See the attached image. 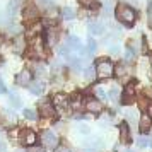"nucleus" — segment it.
<instances>
[{
    "instance_id": "31",
    "label": "nucleus",
    "mask_w": 152,
    "mask_h": 152,
    "mask_svg": "<svg viewBox=\"0 0 152 152\" xmlns=\"http://www.w3.org/2000/svg\"><path fill=\"white\" fill-rule=\"evenodd\" d=\"M55 152H72V149L67 147V145H58V147L55 149Z\"/></svg>"
},
{
    "instance_id": "3",
    "label": "nucleus",
    "mask_w": 152,
    "mask_h": 152,
    "mask_svg": "<svg viewBox=\"0 0 152 152\" xmlns=\"http://www.w3.org/2000/svg\"><path fill=\"white\" fill-rule=\"evenodd\" d=\"M41 144L46 149H56L58 147V135L53 130H45L41 133Z\"/></svg>"
},
{
    "instance_id": "20",
    "label": "nucleus",
    "mask_w": 152,
    "mask_h": 152,
    "mask_svg": "<svg viewBox=\"0 0 152 152\" xmlns=\"http://www.w3.org/2000/svg\"><path fill=\"white\" fill-rule=\"evenodd\" d=\"M9 103H10V106H12V108H21V97L17 96V94H15V92H12V94H10V96H9Z\"/></svg>"
},
{
    "instance_id": "26",
    "label": "nucleus",
    "mask_w": 152,
    "mask_h": 152,
    "mask_svg": "<svg viewBox=\"0 0 152 152\" xmlns=\"http://www.w3.org/2000/svg\"><path fill=\"white\" fill-rule=\"evenodd\" d=\"M96 41H94V39H92V38H91L89 41H87V55H92V53H94V51H96Z\"/></svg>"
},
{
    "instance_id": "5",
    "label": "nucleus",
    "mask_w": 152,
    "mask_h": 152,
    "mask_svg": "<svg viewBox=\"0 0 152 152\" xmlns=\"http://www.w3.org/2000/svg\"><path fill=\"white\" fill-rule=\"evenodd\" d=\"M29 50H31V53H33L34 56H45V46H43V39L39 38V36L33 38Z\"/></svg>"
},
{
    "instance_id": "36",
    "label": "nucleus",
    "mask_w": 152,
    "mask_h": 152,
    "mask_svg": "<svg viewBox=\"0 0 152 152\" xmlns=\"http://www.w3.org/2000/svg\"><path fill=\"white\" fill-rule=\"evenodd\" d=\"M0 152H7V145L0 140Z\"/></svg>"
},
{
    "instance_id": "2",
    "label": "nucleus",
    "mask_w": 152,
    "mask_h": 152,
    "mask_svg": "<svg viewBox=\"0 0 152 152\" xmlns=\"http://www.w3.org/2000/svg\"><path fill=\"white\" fill-rule=\"evenodd\" d=\"M96 74H97V77H101V79H110V77L115 74V67H113V63H111L110 60L101 58V60H97V63H96Z\"/></svg>"
},
{
    "instance_id": "41",
    "label": "nucleus",
    "mask_w": 152,
    "mask_h": 152,
    "mask_svg": "<svg viewBox=\"0 0 152 152\" xmlns=\"http://www.w3.org/2000/svg\"><path fill=\"white\" fill-rule=\"evenodd\" d=\"M19 152H22V151H19Z\"/></svg>"
},
{
    "instance_id": "29",
    "label": "nucleus",
    "mask_w": 152,
    "mask_h": 152,
    "mask_svg": "<svg viewBox=\"0 0 152 152\" xmlns=\"http://www.w3.org/2000/svg\"><path fill=\"white\" fill-rule=\"evenodd\" d=\"M17 5H19V4H17V2H10V4H9V7H7V14L9 15H14L15 14V10H17Z\"/></svg>"
},
{
    "instance_id": "23",
    "label": "nucleus",
    "mask_w": 152,
    "mask_h": 152,
    "mask_svg": "<svg viewBox=\"0 0 152 152\" xmlns=\"http://www.w3.org/2000/svg\"><path fill=\"white\" fill-rule=\"evenodd\" d=\"M62 15H63V19L70 21V19L75 17V12H74V9H70V7H63L62 9Z\"/></svg>"
},
{
    "instance_id": "8",
    "label": "nucleus",
    "mask_w": 152,
    "mask_h": 152,
    "mask_svg": "<svg viewBox=\"0 0 152 152\" xmlns=\"http://www.w3.org/2000/svg\"><path fill=\"white\" fill-rule=\"evenodd\" d=\"M51 103H53L55 108H69L70 99L67 97V94H55L53 99H51Z\"/></svg>"
},
{
    "instance_id": "15",
    "label": "nucleus",
    "mask_w": 152,
    "mask_h": 152,
    "mask_svg": "<svg viewBox=\"0 0 152 152\" xmlns=\"http://www.w3.org/2000/svg\"><path fill=\"white\" fill-rule=\"evenodd\" d=\"M149 130H151V116L149 115H142L140 116V132L147 133Z\"/></svg>"
},
{
    "instance_id": "9",
    "label": "nucleus",
    "mask_w": 152,
    "mask_h": 152,
    "mask_svg": "<svg viewBox=\"0 0 152 152\" xmlns=\"http://www.w3.org/2000/svg\"><path fill=\"white\" fill-rule=\"evenodd\" d=\"M21 135H22V137H21L22 144H24V145H29V147H31V145H34L36 140H38V137H36V133H34L33 130H24Z\"/></svg>"
},
{
    "instance_id": "18",
    "label": "nucleus",
    "mask_w": 152,
    "mask_h": 152,
    "mask_svg": "<svg viewBox=\"0 0 152 152\" xmlns=\"http://www.w3.org/2000/svg\"><path fill=\"white\" fill-rule=\"evenodd\" d=\"M29 89H31V92H33V94H41L43 89H45V84L39 82V80H36V82L29 84Z\"/></svg>"
},
{
    "instance_id": "21",
    "label": "nucleus",
    "mask_w": 152,
    "mask_h": 152,
    "mask_svg": "<svg viewBox=\"0 0 152 152\" xmlns=\"http://www.w3.org/2000/svg\"><path fill=\"white\" fill-rule=\"evenodd\" d=\"M22 115H24V118H26V120H31V121H34L36 118H38V113H36L34 110H31V108H24Z\"/></svg>"
},
{
    "instance_id": "10",
    "label": "nucleus",
    "mask_w": 152,
    "mask_h": 152,
    "mask_svg": "<svg viewBox=\"0 0 152 152\" xmlns=\"http://www.w3.org/2000/svg\"><path fill=\"white\" fill-rule=\"evenodd\" d=\"M38 17H39V10H38L34 5H29V7L24 9V19L28 22H34Z\"/></svg>"
},
{
    "instance_id": "37",
    "label": "nucleus",
    "mask_w": 152,
    "mask_h": 152,
    "mask_svg": "<svg viewBox=\"0 0 152 152\" xmlns=\"http://www.w3.org/2000/svg\"><path fill=\"white\" fill-rule=\"evenodd\" d=\"M149 17L152 19V0L149 2Z\"/></svg>"
},
{
    "instance_id": "6",
    "label": "nucleus",
    "mask_w": 152,
    "mask_h": 152,
    "mask_svg": "<svg viewBox=\"0 0 152 152\" xmlns=\"http://www.w3.org/2000/svg\"><path fill=\"white\" fill-rule=\"evenodd\" d=\"M15 82L19 84V86H29V84L33 82V74L29 70H21L15 75Z\"/></svg>"
},
{
    "instance_id": "32",
    "label": "nucleus",
    "mask_w": 152,
    "mask_h": 152,
    "mask_svg": "<svg viewBox=\"0 0 152 152\" xmlns=\"http://www.w3.org/2000/svg\"><path fill=\"white\" fill-rule=\"evenodd\" d=\"M34 70H36V74H38V75H45V65H41V63H38Z\"/></svg>"
},
{
    "instance_id": "39",
    "label": "nucleus",
    "mask_w": 152,
    "mask_h": 152,
    "mask_svg": "<svg viewBox=\"0 0 152 152\" xmlns=\"http://www.w3.org/2000/svg\"><path fill=\"white\" fill-rule=\"evenodd\" d=\"M120 152H135L133 149H123V151H120Z\"/></svg>"
},
{
    "instance_id": "1",
    "label": "nucleus",
    "mask_w": 152,
    "mask_h": 152,
    "mask_svg": "<svg viewBox=\"0 0 152 152\" xmlns=\"http://www.w3.org/2000/svg\"><path fill=\"white\" fill-rule=\"evenodd\" d=\"M116 19L121 22V24H125V26H132V24L135 22V19H137V12L132 7L121 4V5L116 7Z\"/></svg>"
},
{
    "instance_id": "34",
    "label": "nucleus",
    "mask_w": 152,
    "mask_h": 152,
    "mask_svg": "<svg viewBox=\"0 0 152 152\" xmlns=\"http://www.w3.org/2000/svg\"><path fill=\"white\" fill-rule=\"evenodd\" d=\"M110 53H111V56H118L120 55V48H118V46H113V48L110 50Z\"/></svg>"
},
{
    "instance_id": "28",
    "label": "nucleus",
    "mask_w": 152,
    "mask_h": 152,
    "mask_svg": "<svg viewBox=\"0 0 152 152\" xmlns=\"http://www.w3.org/2000/svg\"><path fill=\"white\" fill-rule=\"evenodd\" d=\"M14 50H15V51H19V53H21L22 50H24V39H22V38H17V39H15Z\"/></svg>"
},
{
    "instance_id": "12",
    "label": "nucleus",
    "mask_w": 152,
    "mask_h": 152,
    "mask_svg": "<svg viewBox=\"0 0 152 152\" xmlns=\"http://www.w3.org/2000/svg\"><path fill=\"white\" fill-rule=\"evenodd\" d=\"M39 113H41V116H45V118H53L55 116V108H53V104L45 103V104H41Z\"/></svg>"
},
{
    "instance_id": "35",
    "label": "nucleus",
    "mask_w": 152,
    "mask_h": 152,
    "mask_svg": "<svg viewBox=\"0 0 152 152\" xmlns=\"http://www.w3.org/2000/svg\"><path fill=\"white\" fill-rule=\"evenodd\" d=\"M79 2H80L82 5H86V7H89V5H92V4H94V0H79Z\"/></svg>"
},
{
    "instance_id": "13",
    "label": "nucleus",
    "mask_w": 152,
    "mask_h": 152,
    "mask_svg": "<svg viewBox=\"0 0 152 152\" xmlns=\"http://www.w3.org/2000/svg\"><path fill=\"white\" fill-rule=\"evenodd\" d=\"M58 29H53L50 28L48 31H46V43H48L50 46H53V45H56V41H58Z\"/></svg>"
},
{
    "instance_id": "24",
    "label": "nucleus",
    "mask_w": 152,
    "mask_h": 152,
    "mask_svg": "<svg viewBox=\"0 0 152 152\" xmlns=\"http://www.w3.org/2000/svg\"><path fill=\"white\" fill-rule=\"evenodd\" d=\"M120 94H121V92H120L118 87H111L110 92H108V97H110L111 101H118V99H120Z\"/></svg>"
},
{
    "instance_id": "30",
    "label": "nucleus",
    "mask_w": 152,
    "mask_h": 152,
    "mask_svg": "<svg viewBox=\"0 0 152 152\" xmlns=\"http://www.w3.org/2000/svg\"><path fill=\"white\" fill-rule=\"evenodd\" d=\"M75 128H77V132H80V133H84V135H89V132H91L87 125H77Z\"/></svg>"
},
{
    "instance_id": "22",
    "label": "nucleus",
    "mask_w": 152,
    "mask_h": 152,
    "mask_svg": "<svg viewBox=\"0 0 152 152\" xmlns=\"http://www.w3.org/2000/svg\"><path fill=\"white\" fill-rule=\"evenodd\" d=\"M135 58H137V55H135V51L128 46V48L125 50V62H128V63H132V62H135Z\"/></svg>"
},
{
    "instance_id": "25",
    "label": "nucleus",
    "mask_w": 152,
    "mask_h": 152,
    "mask_svg": "<svg viewBox=\"0 0 152 152\" xmlns=\"http://www.w3.org/2000/svg\"><path fill=\"white\" fill-rule=\"evenodd\" d=\"M94 94H96L97 97H101V99H108V92H106L104 87H101V86H97L96 89H94Z\"/></svg>"
},
{
    "instance_id": "19",
    "label": "nucleus",
    "mask_w": 152,
    "mask_h": 152,
    "mask_svg": "<svg viewBox=\"0 0 152 152\" xmlns=\"http://www.w3.org/2000/svg\"><path fill=\"white\" fill-rule=\"evenodd\" d=\"M120 133H121V140H123V142H130V132H128V125L126 123H121Z\"/></svg>"
},
{
    "instance_id": "14",
    "label": "nucleus",
    "mask_w": 152,
    "mask_h": 152,
    "mask_svg": "<svg viewBox=\"0 0 152 152\" xmlns=\"http://www.w3.org/2000/svg\"><path fill=\"white\" fill-rule=\"evenodd\" d=\"M89 33H91V34H94V36L103 34V33H104V26L101 24V22L92 21V22H89Z\"/></svg>"
},
{
    "instance_id": "33",
    "label": "nucleus",
    "mask_w": 152,
    "mask_h": 152,
    "mask_svg": "<svg viewBox=\"0 0 152 152\" xmlns=\"http://www.w3.org/2000/svg\"><path fill=\"white\" fill-rule=\"evenodd\" d=\"M7 92V86H5V82L0 79V94H5Z\"/></svg>"
},
{
    "instance_id": "7",
    "label": "nucleus",
    "mask_w": 152,
    "mask_h": 152,
    "mask_svg": "<svg viewBox=\"0 0 152 152\" xmlns=\"http://www.w3.org/2000/svg\"><path fill=\"white\" fill-rule=\"evenodd\" d=\"M133 101H135L133 86H132V84H128V86L123 89V92H121V103H123V104H132Z\"/></svg>"
},
{
    "instance_id": "27",
    "label": "nucleus",
    "mask_w": 152,
    "mask_h": 152,
    "mask_svg": "<svg viewBox=\"0 0 152 152\" xmlns=\"http://www.w3.org/2000/svg\"><path fill=\"white\" fill-rule=\"evenodd\" d=\"M149 144H151V142H149V138H147V137H140L137 140V145L140 147V149H147V147H149Z\"/></svg>"
},
{
    "instance_id": "17",
    "label": "nucleus",
    "mask_w": 152,
    "mask_h": 152,
    "mask_svg": "<svg viewBox=\"0 0 152 152\" xmlns=\"http://www.w3.org/2000/svg\"><path fill=\"white\" fill-rule=\"evenodd\" d=\"M115 74H116V77H126L128 75V67H126V63H120V65H116L115 67Z\"/></svg>"
},
{
    "instance_id": "40",
    "label": "nucleus",
    "mask_w": 152,
    "mask_h": 152,
    "mask_svg": "<svg viewBox=\"0 0 152 152\" xmlns=\"http://www.w3.org/2000/svg\"><path fill=\"white\" fill-rule=\"evenodd\" d=\"M14 2H17V4H19V2H21V0H14Z\"/></svg>"
},
{
    "instance_id": "38",
    "label": "nucleus",
    "mask_w": 152,
    "mask_h": 152,
    "mask_svg": "<svg viewBox=\"0 0 152 152\" xmlns=\"http://www.w3.org/2000/svg\"><path fill=\"white\" fill-rule=\"evenodd\" d=\"M149 116H151V120H152V104H149Z\"/></svg>"
},
{
    "instance_id": "4",
    "label": "nucleus",
    "mask_w": 152,
    "mask_h": 152,
    "mask_svg": "<svg viewBox=\"0 0 152 152\" xmlns=\"http://www.w3.org/2000/svg\"><path fill=\"white\" fill-rule=\"evenodd\" d=\"M67 46H69L70 50H74V51H77L80 56L87 55V50H84L82 43H80V39L77 38V36H69L67 38Z\"/></svg>"
},
{
    "instance_id": "11",
    "label": "nucleus",
    "mask_w": 152,
    "mask_h": 152,
    "mask_svg": "<svg viewBox=\"0 0 152 152\" xmlns=\"http://www.w3.org/2000/svg\"><path fill=\"white\" fill-rule=\"evenodd\" d=\"M86 110L89 111V113L97 115V113H101V111H103V104L99 103V99H89V101L86 103Z\"/></svg>"
},
{
    "instance_id": "16",
    "label": "nucleus",
    "mask_w": 152,
    "mask_h": 152,
    "mask_svg": "<svg viewBox=\"0 0 152 152\" xmlns=\"http://www.w3.org/2000/svg\"><path fill=\"white\" fill-rule=\"evenodd\" d=\"M96 67H94V65H91V67H87V69L84 70V77H86V80H87V82H92V80H94V79H96Z\"/></svg>"
}]
</instances>
